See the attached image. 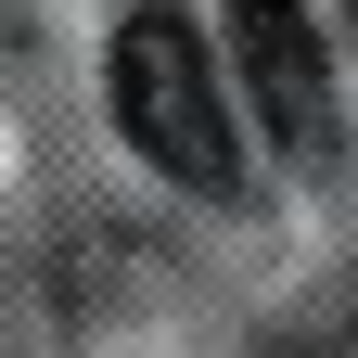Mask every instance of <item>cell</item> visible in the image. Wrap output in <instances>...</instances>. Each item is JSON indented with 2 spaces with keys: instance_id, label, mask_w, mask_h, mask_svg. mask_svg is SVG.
I'll return each instance as SVG.
<instances>
[{
  "instance_id": "cell-1",
  "label": "cell",
  "mask_w": 358,
  "mask_h": 358,
  "mask_svg": "<svg viewBox=\"0 0 358 358\" xmlns=\"http://www.w3.org/2000/svg\"><path fill=\"white\" fill-rule=\"evenodd\" d=\"M115 128L141 141L166 179H192V192H243V128H231V90H217V52H205V26L192 13H128L115 26Z\"/></svg>"
},
{
  "instance_id": "cell-2",
  "label": "cell",
  "mask_w": 358,
  "mask_h": 358,
  "mask_svg": "<svg viewBox=\"0 0 358 358\" xmlns=\"http://www.w3.org/2000/svg\"><path fill=\"white\" fill-rule=\"evenodd\" d=\"M231 64H243L256 115L282 128V141H320L333 128V52H320V26H307V0H231Z\"/></svg>"
}]
</instances>
